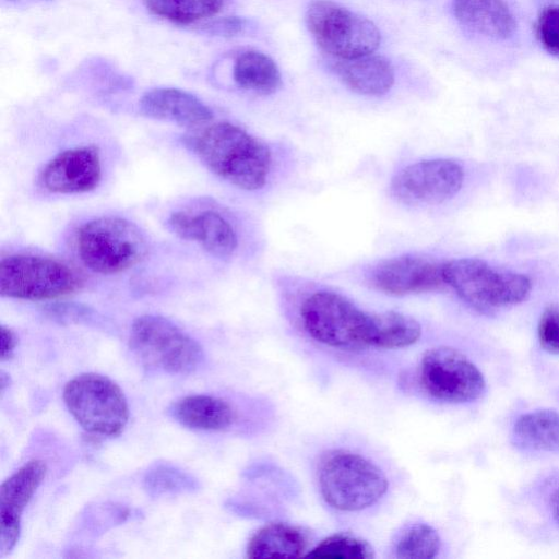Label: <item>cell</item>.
I'll return each mask as SVG.
<instances>
[{"label":"cell","instance_id":"6da1fadb","mask_svg":"<svg viewBox=\"0 0 559 559\" xmlns=\"http://www.w3.org/2000/svg\"><path fill=\"white\" fill-rule=\"evenodd\" d=\"M186 145L212 173L239 189L257 191L270 177V147L234 123L206 126L187 136Z\"/></svg>","mask_w":559,"mask_h":559},{"label":"cell","instance_id":"7a4b0ae2","mask_svg":"<svg viewBox=\"0 0 559 559\" xmlns=\"http://www.w3.org/2000/svg\"><path fill=\"white\" fill-rule=\"evenodd\" d=\"M442 273L445 285L481 313L519 305L528 298L532 290V281L527 275L495 270L477 258L447 261Z\"/></svg>","mask_w":559,"mask_h":559},{"label":"cell","instance_id":"3957f363","mask_svg":"<svg viewBox=\"0 0 559 559\" xmlns=\"http://www.w3.org/2000/svg\"><path fill=\"white\" fill-rule=\"evenodd\" d=\"M74 245L81 262L103 275L124 272L147 253L140 228L119 216H100L82 224L75 231Z\"/></svg>","mask_w":559,"mask_h":559},{"label":"cell","instance_id":"277c9868","mask_svg":"<svg viewBox=\"0 0 559 559\" xmlns=\"http://www.w3.org/2000/svg\"><path fill=\"white\" fill-rule=\"evenodd\" d=\"M318 483L326 503L342 511L371 507L388 490V479L376 464L342 449L328 451L321 457Z\"/></svg>","mask_w":559,"mask_h":559},{"label":"cell","instance_id":"5b68a950","mask_svg":"<svg viewBox=\"0 0 559 559\" xmlns=\"http://www.w3.org/2000/svg\"><path fill=\"white\" fill-rule=\"evenodd\" d=\"M299 314L307 334L323 345L342 350L369 347L371 313L336 292H312L302 300Z\"/></svg>","mask_w":559,"mask_h":559},{"label":"cell","instance_id":"8992f818","mask_svg":"<svg viewBox=\"0 0 559 559\" xmlns=\"http://www.w3.org/2000/svg\"><path fill=\"white\" fill-rule=\"evenodd\" d=\"M306 25L320 49L334 59L373 53L381 43L372 21L331 0L311 1Z\"/></svg>","mask_w":559,"mask_h":559},{"label":"cell","instance_id":"52a82bcc","mask_svg":"<svg viewBox=\"0 0 559 559\" xmlns=\"http://www.w3.org/2000/svg\"><path fill=\"white\" fill-rule=\"evenodd\" d=\"M130 345L142 364L170 374H187L203 360L200 344L170 320L143 314L131 326Z\"/></svg>","mask_w":559,"mask_h":559},{"label":"cell","instance_id":"ba28073f","mask_svg":"<svg viewBox=\"0 0 559 559\" xmlns=\"http://www.w3.org/2000/svg\"><path fill=\"white\" fill-rule=\"evenodd\" d=\"M63 401L78 424L87 432L115 437L129 419V406L120 386L106 376L82 373L70 380Z\"/></svg>","mask_w":559,"mask_h":559},{"label":"cell","instance_id":"9c48e42d","mask_svg":"<svg viewBox=\"0 0 559 559\" xmlns=\"http://www.w3.org/2000/svg\"><path fill=\"white\" fill-rule=\"evenodd\" d=\"M83 285L68 264L47 257L11 254L0 262V295L24 300H50L68 296Z\"/></svg>","mask_w":559,"mask_h":559},{"label":"cell","instance_id":"30bf717a","mask_svg":"<svg viewBox=\"0 0 559 559\" xmlns=\"http://www.w3.org/2000/svg\"><path fill=\"white\" fill-rule=\"evenodd\" d=\"M425 392L448 404H469L480 400L487 382L478 366L461 350L438 346L428 349L419 365Z\"/></svg>","mask_w":559,"mask_h":559},{"label":"cell","instance_id":"8fae6325","mask_svg":"<svg viewBox=\"0 0 559 559\" xmlns=\"http://www.w3.org/2000/svg\"><path fill=\"white\" fill-rule=\"evenodd\" d=\"M464 182L463 167L450 158L411 163L391 179L390 192L405 205H435L453 198Z\"/></svg>","mask_w":559,"mask_h":559},{"label":"cell","instance_id":"7c38bea8","mask_svg":"<svg viewBox=\"0 0 559 559\" xmlns=\"http://www.w3.org/2000/svg\"><path fill=\"white\" fill-rule=\"evenodd\" d=\"M443 263L416 254L385 259L371 269L368 281L374 289L391 296H407L442 289Z\"/></svg>","mask_w":559,"mask_h":559},{"label":"cell","instance_id":"4fadbf2b","mask_svg":"<svg viewBox=\"0 0 559 559\" xmlns=\"http://www.w3.org/2000/svg\"><path fill=\"white\" fill-rule=\"evenodd\" d=\"M103 177L100 151L81 145L53 156L43 168L39 181L51 193L78 194L98 187Z\"/></svg>","mask_w":559,"mask_h":559},{"label":"cell","instance_id":"5bb4252c","mask_svg":"<svg viewBox=\"0 0 559 559\" xmlns=\"http://www.w3.org/2000/svg\"><path fill=\"white\" fill-rule=\"evenodd\" d=\"M47 474V465L32 460L20 467L0 488V557L16 545L21 533V515Z\"/></svg>","mask_w":559,"mask_h":559},{"label":"cell","instance_id":"9a60e30c","mask_svg":"<svg viewBox=\"0 0 559 559\" xmlns=\"http://www.w3.org/2000/svg\"><path fill=\"white\" fill-rule=\"evenodd\" d=\"M167 223L178 237L200 243L216 258H230L237 250L238 237L234 226L216 211L197 214L179 211L173 213Z\"/></svg>","mask_w":559,"mask_h":559},{"label":"cell","instance_id":"2e32d148","mask_svg":"<svg viewBox=\"0 0 559 559\" xmlns=\"http://www.w3.org/2000/svg\"><path fill=\"white\" fill-rule=\"evenodd\" d=\"M140 110L147 117L185 127H200L213 119L212 110L200 98L175 87L145 92L140 99Z\"/></svg>","mask_w":559,"mask_h":559},{"label":"cell","instance_id":"e0dca14e","mask_svg":"<svg viewBox=\"0 0 559 559\" xmlns=\"http://www.w3.org/2000/svg\"><path fill=\"white\" fill-rule=\"evenodd\" d=\"M452 10L462 26L489 40H508L518 27L506 0H452Z\"/></svg>","mask_w":559,"mask_h":559},{"label":"cell","instance_id":"ac0fdd59","mask_svg":"<svg viewBox=\"0 0 559 559\" xmlns=\"http://www.w3.org/2000/svg\"><path fill=\"white\" fill-rule=\"evenodd\" d=\"M332 71L352 91L368 96L388 93L394 84V69L382 56L365 55L352 59H331Z\"/></svg>","mask_w":559,"mask_h":559},{"label":"cell","instance_id":"d6986e66","mask_svg":"<svg viewBox=\"0 0 559 559\" xmlns=\"http://www.w3.org/2000/svg\"><path fill=\"white\" fill-rule=\"evenodd\" d=\"M510 442L530 454H559V412L537 408L516 417L510 429Z\"/></svg>","mask_w":559,"mask_h":559},{"label":"cell","instance_id":"ffe728a7","mask_svg":"<svg viewBox=\"0 0 559 559\" xmlns=\"http://www.w3.org/2000/svg\"><path fill=\"white\" fill-rule=\"evenodd\" d=\"M308 534L298 526L287 523H270L258 530L247 546V557L297 558L308 552Z\"/></svg>","mask_w":559,"mask_h":559},{"label":"cell","instance_id":"44dd1931","mask_svg":"<svg viewBox=\"0 0 559 559\" xmlns=\"http://www.w3.org/2000/svg\"><path fill=\"white\" fill-rule=\"evenodd\" d=\"M170 413L182 426L206 431L226 429L235 420V412L227 402L205 394L181 397L173 404Z\"/></svg>","mask_w":559,"mask_h":559},{"label":"cell","instance_id":"7402d4cb","mask_svg":"<svg viewBox=\"0 0 559 559\" xmlns=\"http://www.w3.org/2000/svg\"><path fill=\"white\" fill-rule=\"evenodd\" d=\"M236 84L262 95H270L282 86V74L275 61L258 50H246L238 55L233 68Z\"/></svg>","mask_w":559,"mask_h":559},{"label":"cell","instance_id":"603a6c76","mask_svg":"<svg viewBox=\"0 0 559 559\" xmlns=\"http://www.w3.org/2000/svg\"><path fill=\"white\" fill-rule=\"evenodd\" d=\"M421 335V326L414 318L383 311L370 314L369 347L403 348L415 344Z\"/></svg>","mask_w":559,"mask_h":559},{"label":"cell","instance_id":"cb8c5ba5","mask_svg":"<svg viewBox=\"0 0 559 559\" xmlns=\"http://www.w3.org/2000/svg\"><path fill=\"white\" fill-rule=\"evenodd\" d=\"M153 14L177 24H192L214 16L225 0H143Z\"/></svg>","mask_w":559,"mask_h":559},{"label":"cell","instance_id":"d4e9b609","mask_svg":"<svg viewBox=\"0 0 559 559\" xmlns=\"http://www.w3.org/2000/svg\"><path fill=\"white\" fill-rule=\"evenodd\" d=\"M441 539L431 525L416 522L406 525L393 545V556L399 559H431L438 556Z\"/></svg>","mask_w":559,"mask_h":559},{"label":"cell","instance_id":"484cf974","mask_svg":"<svg viewBox=\"0 0 559 559\" xmlns=\"http://www.w3.org/2000/svg\"><path fill=\"white\" fill-rule=\"evenodd\" d=\"M306 557L316 559H372L371 546L349 534H334L309 549Z\"/></svg>","mask_w":559,"mask_h":559},{"label":"cell","instance_id":"4316f807","mask_svg":"<svg viewBox=\"0 0 559 559\" xmlns=\"http://www.w3.org/2000/svg\"><path fill=\"white\" fill-rule=\"evenodd\" d=\"M144 484L153 496L191 491L197 487V481L191 476L168 465H158L147 472Z\"/></svg>","mask_w":559,"mask_h":559},{"label":"cell","instance_id":"83f0119b","mask_svg":"<svg viewBox=\"0 0 559 559\" xmlns=\"http://www.w3.org/2000/svg\"><path fill=\"white\" fill-rule=\"evenodd\" d=\"M535 34L548 53L559 57V4H549L539 12Z\"/></svg>","mask_w":559,"mask_h":559},{"label":"cell","instance_id":"f1b7e54d","mask_svg":"<svg viewBox=\"0 0 559 559\" xmlns=\"http://www.w3.org/2000/svg\"><path fill=\"white\" fill-rule=\"evenodd\" d=\"M539 347L551 356H559V305L547 306L537 323Z\"/></svg>","mask_w":559,"mask_h":559},{"label":"cell","instance_id":"f546056e","mask_svg":"<svg viewBox=\"0 0 559 559\" xmlns=\"http://www.w3.org/2000/svg\"><path fill=\"white\" fill-rule=\"evenodd\" d=\"M543 512L549 522L559 531V474L546 478L542 487Z\"/></svg>","mask_w":559,"mask_h":559},{"label":"cell","instance_id":"4dcf8cb0","mask_svg":"<svg viewBox=\"0 0 559 559\" xmlns=\"http://www.w3.org/2000/svg\"><path fill=\"white\" fill-rule=\"evenodd\" d=\"M247 20L240 16H226L205 25V32L223 37H234L245 32Z\"/></svg>","mask_w":559,"mask_h":559},{"label":"cell","instance_id":"1f68e13d","mask_svg":"<svg viewBox=\"0 0 559 559\" xmlns=\"http://www.w3.org/2000/svg\"><path fill=\"white\" fill-rule=\"evenodd\" d=\"M17 345V336L13 330L5 325H1V360L12 357Z\"/></svg>","mask_w":559,"mask_h":559},{"label":"cell","instance_id":"d6a6232c","mask_svg":"<svg viewBox=\"0 0 559 559\" xmlns=\"http://www.w3.org/2000/svg\"><path fill=\"white\" fill-rule=\"evenodd\" d=\"M9 383H10V377L2 370L0 373L1 392H3L5 390V388L9 385Z\"/></svg>","mask_w":559,"mask_h":559},{"label":"cell","instance_id":"836d02e7","mask_svg":"<svg viewBox=\"0 0 559 559\" xmlns=\"http://www.w3.org/2000/svg\"><path fill=\"white\" fill-rule=\"evenodd\" d=\"M539 1L550 2V4H558V2H559V0H539Z\"/></svg>","mask_w":559,"mask_h":559}]
</instances>
